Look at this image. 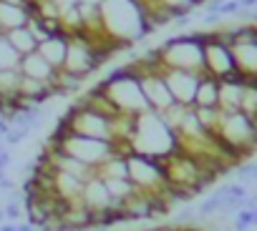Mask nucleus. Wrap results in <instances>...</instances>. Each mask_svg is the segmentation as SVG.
Here are the masks:
<instances>
[{"label":"nucleus","mask_w":257,"mask_h":231,"mask_svg":"<svg viewBox=\"0 0 257 231\" xmlns=\"http://www.w3.org/2000/svg\"><path fill=\"white\" fill-rule=\"evenodd\" d=\"M21 66V53L8 43L6 36H0V70H13Z\"/></svg>","instance_id":"nucleus-17"},{"label":"nucleus","mask_w":257,"mask_h":231,"mask_svg":"<svg viewBox=\"0 0 257 231\" xmlns=\"http://www.w3.org/2000/svg\"><path fill=\"white\" fill-rule=\"evenodd\" d=\"M237 70L234 66V56H232V48L217 43L212 38V30H207V43H204V73L214 76L217 80L224 78L227 73Z\"/></svg>","instance_id":"nucleus-5"},{"label":"nucleus","mask_w":257,"mask_h":231,"mask_svg":"<svg viewBox=\"0 0 257 231\" xmlns=\"http://www.w3.org/2000/svg\"><path fill=\"white\" fill-rule=\"evenodd\" d=\"M6 38H8V43L21 53V58L28 56V53H36V50H38V40L33 38V33H31L28 28H16V30L6 33Z\"/></svg>","instance_id":"nucleus-15"},{"label":"nucleus","mask_w":257,"mask_h":231,"mask_svg":"<svg viewBox=\"0 0 257 231\" xmlns=\"http://www.w3.org/2000/svg\"><path fill=\"white\" fill-rule=\"evenodd\" d=\"M8 166H11V151H0V171H8Z\"/></svg>","instance_id":"nucleus-22"},{"label":"nucleus","mask_w":257,"mask_h":231,"mask_svg":"<svg viewBox=\"0 0 257 231\" xmlns=\"http://www.w3.org/2000/svg\"><path fill=\"white\" fill-rule=\"evenodd\" d=\"M244 208H252V211H257V194H254V196H249V198L244 201Z\"/></svg>","instance_id":"nucleus-24"},{"label":"nucleus","mask_w":257,"mask_h":231,"mask_svg":"<svg viewBox=\"0 0 257 231\" xmlns=\"http://www.w3.org/2000/svg\"><path fill=\"white\" fill-rule=\"evenodd\" d=\"M0 231H18L13 224H0Z\"/></svg>","instance_id":"nucleus-26"},{"label":"nucleus","mask_w":257,"mask_h":231,"mask_svg":"<svg viewBox=\"0 0 257 231\" xmlns=\"http://www.w3.org/2000/svg\"><path fill=\"white\" fill-rule=\"evenodd\" d=\"M252 224H257V211H252V208H242V211L237 214V221H234L237 231H244V228L252 226Z\"/></svg>","instance_id":"nucleus-19"},{"label":"nucleus","mask_w":257,"mask_h":231,"mask_svg":"<svg viewBox=\"0 0 257 231\" xmlns=\"http://www.w3.org/2000/svg\"><path fill=\"white\" fill-rule=\"evenodd\" d=\"M46 148L73 156L88 166H101L118 151V144L98 141V138H88V136H78V134H51L46 141Z\"/></svg>","instance_id":"nucleus-2"},{"label":"nucleus","mask_w":257,"mask_h":231,"mask_svg":"<svg viewBox=\"0 0 257 231\" xmlns=\"http://www.w3.org/2000/svg\"><path fill=\"white\" fill-rule=\"evenodd\" d=\"M66 116L71 121V134L98 138V141H113L116 144V134H113V118H116V116L111 118V116H103V113L76 110V108H68Z\"/></svg>","instance_id":"nucleus-4"},{"label":"nucleus","mask_w":257,"mask_h":231,"mask_svg":"<svg viewBox=\"0 0 257 231\" xmlns=\"http://www.w3.org/2000/svg\"><path fill=\"white\" fill-rule=\"evenodd\" d=\"M234 66L244 76H257V43H237L232 48Z\"/></svg>","instance_id":"nucleus-13"},{"label":"nucleus","mask_w":257,"mask_h":231,"mask_svg":"<svg viewBox=\"0 0 257 231\" xmlns=\"http://www.w3.org/2000/svg\"><path fill=\"white\" fill-rule=\"evenodd\" d=\"M0 36H6V33H3V30H0Z\"/></svg>","instance_id":"nucleus-29"},{"label":"nucleus","mask_w":257,"mask_h":231,"mask_svg":"<svg viewBox=\"0 0 257 231\" xmlns=\"http://www.w3.org/2000/svg\"><path fill=\"white\" fill-rule=\"evenodd\" d=\"M162 70H164V68H162ZM162 70H159V73H139L142 90H144V96H147V100H149L152 110H159V113L177 103V100H174V96L169 93V86H167V80H164Z\"/></svg>","instance_id":"nucleus-7"},{"label":"nucleus","mask_w":257,"mask_h":231,"mask_svg":"<svg viewBox=\"0 0 257 231\" xmlns=\"http://www.w3.org/2000/svg\"><path fill=\"white\" fill-rule=\"evenodd\" d=\"M96 171H98L101 178H128V161L121 154V144H118V151L108 161H103L101 166H96Z\"/></svg>","instance_id":"nucleus-14"},{"label":"nucleus","mask_w":257,"mask_h":231,"mask_svg":"<svg viewBox=\"0 0 257 231\" xmlns=\"http://www.w3.org/2000/svg\"><path fill=\"white\" fill-rule=\"evenodd\" d=\"M147 231H157V228H147Z\"/></svg>","instance_id":"nucleus-28"},{"label":"nucleus","mask_w":257,"mask_h":231,"mask_svg":"<svg viewBox=\"0 0 257 231\" xmlns=\"http://www.w3.org/2000/svg\"><path fill=\"white\" fill-rule=\"evenodd\" d=\"M68 46H71L68 33H61V36H53V38L38 43V53H41L56 70H63L66 58H68Z\"/></svg>","instance_id":"nucleus-10"},{"label":"nucleus","mask_w":257,"mask_h":231,"mask_svg":"<svg viewBox=\"0 0 257 231\" xmlns=\"http://www.w3.org/2000/svg\"><path fill=\"white\" fill-rule=\"evenodd\" d=\"M217 134H219L222 141H227L242 156H249L257 148V128L249 121V116L242 113V110H234V113H224L222 110Z\"/></svg>","instance_id":"nucleus-3"},{"label":"nucleus","mask_w":257,"mask_h":231,"mask_svg":"<svg viewBox=\"0 0 257 231\" xmlns=\"http://www.w3.org/2000/svg\"><path fill=\"white\" fill-rule=\"evenodd\" d=\"M18 70L26 76V78H36V80H43V83H56V78H58V70L36 50V53H28V56H23L21 58V66H18Z\"/></svg>","instance_id":"nucleus-9"},{"label":"nucleus","mask_w":257,"mask_h":231,"mask_svg":"<svg viewBox=\"0 0 257 231\" xmlns=\"http://www.w3.org/2000/svg\"><path fill=\"white\" fill-rule=\"evenodd\" d=\"M222 201H224V194H222V191H214L212 196H207V198L202 201V206H199V214H202V216H209V214H214L217 208H222Z\"/></svg>","instance_id":"nucleus-18"},{"label":"nucleus","mask_w":257,"mask_h":231,"mask_svg":"<svg viewBox=\"0 0 257 231\" xmlns=\"http://www.w3.org/2000/svg\"><path fill=\"white\" fill-rule=\"evenodd\" d=\"M78 201L88 208V211H103V208H111V194L106 188V181L101 176H93L83 184V191L78 196Z\"/></svg>","instance_id":"nucleus-8"},{"label":"nucleus","mask_w":257,"mask_h":231,"mask_svg":"<svg viewBox=\"0 0 257 231\" xmlns=\"http://www.w3.org/2000/svg\"><path fill=\"white\" fill-rule=\"evenodd\" d=\"M239 8L249 10V8H257V0H239Z\"/></svg>","instance_id":"nucleus-25"},{"label":"nucleus","mask_w":257,"mask_h":231,"mask_svg":"<svg viewBox=\"0 0 257 231\" xmlns=\"http://www.w3.org/2000/svg\"><path fill=\"white\" fill-rule=\"evenodd\" d=\"M128 146L149 158L164 161L169 154L179 151V136L164 124L159 110H149V113L137 116V128L132 134Z\"/></svg>","instance_id":"nucleus-1"},{"label":"nucleus","mask_w":257,"mask_h":231,"mask_svg":"<svg viewBox=\"0 0 257 231\" xmlns=\"http://www.w3.org/2000/svg\"><path fill=\"white\" fill-rule=\"evenodd\" d=\"M83 184H86V181H81V178L73 176V174H63V171L56 174V194H58V196L78 198L81 191H83Z\"/></svg>","instance_id":"nucleus-16"},{"label":"nucleus","mask_w":257,"mask_h":231,"mask_svg":"<svg viewBox=\"0 0 257 231\" xmlns=\"http://www.w3.org/2000/svg\"><path fill=\"white\" fill-rule=\"evenodd\" d=\"M38 13V6L31 8H21V6H8V3H0V30L11 33L16 28H26L31 16Z\"/></svg>","instance_id":"nucleus-11"},{"label":"nucleus","mask_w":257,"mask_h":231,"mask_svg":"<svg viewBox=\"0 0 257 231\" xmlns=\"http://www.w3.org/2000/svg\"><path fill=\"white\" fill-rule=\"evenodd\" d=\"M3 218H6V208H0V224H3Z\"/></svg>","instance_id":"nucleus-27"},{"label":"nucleus","mask_w":257,"mask_h":231,"mask_svg":"<svg viewBox=\"0 0 257 231\" xmlns=\"http://www.w3.org/2000/svg\"><path fill=\"white\" fill-rule=\"evenodd\" d=\"M13 188H16V181H11L8 176L0 181V191H13Z\"/></svg>","instance_id":"nucleus-23"},{"label":"nucleus","mask_w":257,"mask_h":231,"mask_svg":"<svg viewBox=\"0 0 257 231\" xmlns=\"http://www.w3.org/2000/svg\"><path fill=\"white\" fill-rule=\"evenodd\" d=\"M169 93L174 96L177 103L182 106H194V96H197V86H199V73H189V70H177V68H164L162 70Z\"/></svg>","instance_id":"nucleus-6"},{"label":"nucleus","mask_w":257,"mask_h":231,"mask_svg":"<svg viewBox=\"0 0 257 231\" xmlns=\"http://www.w3.org/2000/svg\"><path fill=\"white\" fill-rule=\"evenodd\" d=\"M242 8H239V0H224L222 3V8H219V16L224 18V16H237Z\"/></svg>","instance_id":"nucleus-20"},{"label":"nucleus","mask_w":257,"mask_h":231,"mask_svg":"<svg viewBox=\"0 0 257 231\" xmlns=\"http://www.w3.org/2000/svg\"><path fill=\"white\" fill-rule=\"evenodd\" d=\"M144 3H147V0H144Z\"/></svg>","instance_id":"nucleus-30"},{"label":"nucleus","mask_w":257,"mask_h":231,"mask_svg":"<svg viewBox=\"0 0 257 231\" xmlns=\"http://www.w3.org/2000/svg\"><path fill=\"white\" fill-rule=\"evenodd\" d=\"M21 204L18 201H11L8 204V208H6V218H11V221H16V218H21Z\"/></svg>","instance_id":"nucleus-21"},{"label":"nucleus","mask_w":257,"mask_h":231,"mask_svg":"<svg viewBox=\"0 0 257 231\" xmlns=\"http://www.w3.org/2000/svg\"><path fill=\"white\" fill-rule=\"evenodd\" d=\"M194 106L197 108H219V80L209 73H204L199 78L197 86V96H194Z\"/></svg>","instance_id":"nucleus-12"}]
</instances>
